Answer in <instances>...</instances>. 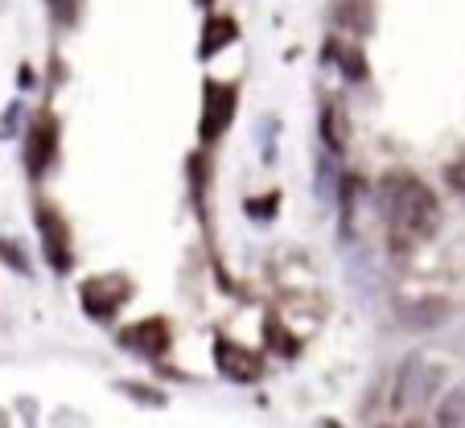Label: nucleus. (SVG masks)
Instances as JSON below:
<instances>
[{
    "instance_id": "obj_4",
    "label": "nucleus",
    "mask_w": 465,
    "mask_h": 428,
    "mask_svg": "<svg viewBox=\"0 0 465 428\" xmlns=\"http://www.w3.org/2000/svg\"><path fill=\"white\" fill-rule=\"evenodd\" d=\"M132 297V280L128 276H95L83 284V301H87L91 317H115V309Z\"/></svg>"
},
{
    "instance_id": "obj_14",
    "label": "nucleus",
    "mask_w": 465,
    "mask_h": 428,
    "mask_svg": "<svg viewBox=\"0 0 465 428\" xmlns=\"http://www.w3.org/2000/svg\"><path fill=\"white\" fill-rule=\"evenodd\" d=\"M449 185H453L457 194H465V161H457V165H449Z\"/></svg>"
},
{
    "instance_id": "obj_11",
    "label": "nucleus",
    "mask_w": 465,
    "mask_h": 428,
    "mask_svg": "<svg viewBox=\"0 0 465 428\" xmlns=\"http://www.w3.org/2000/svg\"><path fill=\"white\" fill-rule=\"evenodd\" d=\"M330 58H338V66H342L346 79H354V83L367 79V58H362V50L342 45V42H330Z\"/></svg>"
},
{
    "instance_id": "obj_10",
    "label": "nucleus",
    "mask_w": 465,
    "mask_h": 428,
    "mask_svg": "<svg viewBox=\"0 0 465 428\" xmlns=\"http://www.w3.org/2000/svg\"><path fill=\"white\" fill-rule=\"evenodd\" d=\"M437 424L440 428H465V383L445 392V400L437 403Z\"/></svg>"
},
{
    "instance_id": "obj_13",
    "label": "nucleus",
    "mask_w": 465,
    "mask_h": 428,
    "mask_svg": "<svg viewBox=\"0 0 465 428\" xmlns=\"http://www.w3.org/2000/svg\"><path fill=\"white\" fill-rule=\"evenodd\" d=\"M50 9H54V17H58L62 25H71L74 13H79V5H74V0H50Z\"/></svg>"
},
{
    "instance_id": "obj_1",
    "label": "nucleus",
    "mask_w": 465,
    "mask_h": 428,
    "mask_svg": "<svg viewBox=\"0 0 465 428\" xmlns=\"http://www.w3.org/2000/svg\"><path fill=\"white\" fill-rule=\"evenodd\" d=\"M379 206L387 214L395 247H416L440 227V202L416 174H387L379 182Z\"/></svg>"
},
{
    "instance_id": "obj_7",
    "label": "nucleus",
    "mask_w": 465,
    "mask_h": 428,
    "mask_svg": "<svg viewBox=\"0 0 465 428\" xmlns=\"http://www.w3.org/2000/svg\"><path fill=\"white\" fill-rule=\"evenodd\" d=\"M54 149H58V124H54L50 115H42L34 128V140H29V169L45 174V165L54 161Z\"/></svg>"
},
{
    "instance_id": "obj_8",
    "label": "nucleus",
    "mask_w": 465,
    "mask_h": 428,
    "mask_svg": "<svg viewBox=\"0 0 465 428\" xmlns=\"http://www.w3.org/2000/svg\"><path fill=\"white\" fill-rule=\"evenodd\" d=\"M322 140L330 153H342L351 144V120H346L342 104H325L322 107Z\"/></svg>"
},
{
    "instance_id": "obj_5",
    "label": "nucleus",
    "mask_w": 465,
    "mask_h": 428,
    "mask_svg": "<svg viewBox=\"0 0 465 428\" xmlns=\"http://www.w3.org/2000/svg\"><path fill=\"white\" fill-rule=\"evenodd\" d=\"M235 115V87H223V83H211L206 87V115H203V136L214 140L227 120Z\"/></svg>"
},
{
    "instance_id": "obj_6",
    "label": "nucleus",
    "mask_w": 465,
    "mask_h": 428,
    "mask_svg": "<svg viewBox=\"0 0 465 428\" xmlns=\"http://www.w3.org/2000/svg\"><path fill=\"white\" fill-rule=\"evenodd\" d=\"M124 346H132V350H141V354H165L169 350V325L165 322H141V325H132V330H124Z\"/></svg>"
},
{
    "instance_id": "obj_12",
    "label": "nucleus",
    "mask_w": 465,
    "mask_h": 428,
    "mask_svg": "<svg viewBox=\"0 0 465 428\" xmlns=\"http://www.w3.org/2000/svg\"><path fill=\"white\" fill-rule=\"evenodd\" d=\"M338 17H342V25H351L354 34H367L371 29V0H342V5H338Z\"/></svg>"
},
{
    "instance_id": "obj_3",
    "label": "nucleus",
    "mask_w": 465,
    "mask_h": 428,
    "mask_svg": "<svg viewBox=\"0 0 465 428\" xmlns=\"http://www.w3.org/2000/svg\"><path fill=\"white\" fill-rule=\"evenodd\" d=\"M34 219H37V235H42V252L50 260V268L66 272L71 268V227H66V219L54 206H37Z\"/></svg>"
},
{
    "instance_id": "obj_2",
    "label": "nucleus",
    "mask_w": 465,
    "mask_h": 428,
    "mask_svg": "<svg viewBox=\"0 0 465 428\" xmlns=\"http://www.w3.org/2000/svg\"><path fill=\"white\" fill-rule=\"evenodd\" d=\"M440 387V367L424 359H408L395 375V408H416V403L432 400Z\"/></svg>"
},
{
    "instance_id": "obj_9",
    "label": "nucleus",
    "mask_w": 465,
    "mask_h": 428,
    "mask_svg": "<svg viewBox=\"0 0 465 428\" xmlns=\"http://www.w3.org/2000/svg\"><path fill=\"white\" fill-rule=\"evenodd\" d=\"M239 37V25L231 17H211V25H206V37H203V58H211V54H219L227 42H235Z\"/></svg>"
}]
</instances>
